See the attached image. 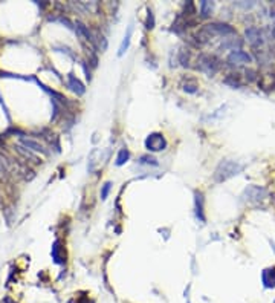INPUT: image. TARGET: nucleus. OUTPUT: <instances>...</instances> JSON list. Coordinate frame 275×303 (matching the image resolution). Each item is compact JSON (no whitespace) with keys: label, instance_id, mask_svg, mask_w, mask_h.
I'll return each instance as SVG.
<instances>
[{"label":"nucleus","instance_id":"f257e3e1","mask_svg":"<svg viewBox=\"0 0 275 303\" xmlns=\"http://www.w3.org/2000/svg\"><path fill=\"white\" fill-rule=\"evenodd\" d=\"M244 165L237 162V161H229V159H225L222 161L217 169H215L214 172V181L215 182H223L227 181L232 176H235V175H239L240 172H243Z\"/></svg>","mask_w":275,"mask_h":303},{"label":"nucleus","instance_id":"f03ea898","mask_svg":"<svg viewBox=\"0 0 275 303\" xmlns=\"http://www.w3.org/2000/svg\"><path fill=\"white\" fill-rule=\"evenodd\" d=\"M198 69H200L202 72L213 77L215 72L219 71V60L214 55L202 54L199 57V60H198Z\"/></svg>","mask_w":275,"mask_h":303},{"label":"nucleus","instance_id":"7ed1b4c3","mask_svg":"<svg viewBox=\"0 0 275 303\" xmlns=\"http://www.w3.org/2000/svg\"><path fill=\"white\" fill-rule=\"evenodd\" d=\"M202 31L208 35V38H211L213 35H223V37H227V35H231V34H235V29L227 23H210V25H206Z\"/></svg>","mask_w":275,"mask_h":303},{"label":"nucleus","instance_id":"20e7f679","mask_svg":"<svg viewBox=\"0 0 275 303\" xmlns=\"http://www.w3.org/2000/svg\"><path fill=\"white\" fill-rule=\"evenodd\" d=\"M145 147L150 152H161L167 147V141L162 133H152L147 136L145 140Z\"/></svg>","mask_w":275,"mask_h":303},{"label":"nucleus","instance_id":"39448f33","mask_svg":"<svg viewBox=\"0 0 275 303\" xmlns=\"http://www.w3.org/2000/svg\"><path fill=\"white\" fill-rule=\"evenodd\" d=\"M266 196H268L266 189L259 187V185H251V187L244 190V198H246V201H249V202H260Z\"/></svg>","mask_w":275,"mask_h":303},{"label":"nucleus","instance_id":"423d86ee","mask_svg":"<svg viewBox=\"0 0 275 303\" xmlns=\"http://www.w3.org/2000/svg\"><path fill=\"white\" fill-rule=\"evenodd\" d=\"M252 62V57L244 52V51H240V49H234L229 55H228V63L229 64H237V66H242V64H249Z\"/></svg>","mask_w":275,"mask_h":303},{"label":"nucleus","instance_id":"0eeeda50","mask_svg":"<svg viewBox=\"0 0 275 303\" xmlns=\"http://www.w3.org/2000/svg\"><path fill=\"white\" fill-rule=\"evenodd\" d=\"M244 35H246L248 42L254 48H259V46H261L264 43V35H263V32L260 31L259 28H255V26L246 28V31H244Z\"/></svg>","mask_w":275,"mask_h":303},{"label":"nucleus","instance_id":"6e6552de","mask_svg":"<svg viewBox=\"0 0 275 303\" xmlns=\"http://www.w3.org/2000/svg\"><path fill=\"white\" fill-rule=\"evenodd\" d=\"M263 285L266 288H275V267H269L261 272Z\"/></svg>","mask_w":275,"mask_h":303},{"label":"nucleus","instance_id":"1a4fd4ad","mask_svg":"<svg viewBox=\"0 0 275 303\" xmlns=\"http://www.w3.org/2000/svg\"><path fill=\"white\" fill-rule=\"evenodd\" d=\"M69 87H71V89L78 95H83L86 92V87L83 86V83L78 80V78H75L72 74L69 75Z\"/></svg>","mask_w":275,"mask_h":303},{"label":"nucleus","instance_id":"9d476101","mask_svg":"<svg viewBox=\"0 0 275 303\" xmlns=\"http://www.w3.org/2000/svg\"><path fill=\"white\" fill-rule=\"evenodd\" d=\"M194 196H196V214H198V218L202 222H205V214H203V194L200 191H196Z\"/></svg>","mask_w":275,"mask_h":303},{"label":"nucleus","instance_id":"9b49d317","mask_svg":"<svg viewBox=\"0 0 275 303\" xmlns=\"http://www.w3.org/2000/svg\"><path fill=\"white\" fill-rule=\"evenodd\" d=\"M61 247H60V240H55L54 242V247H52V257L55 260V263H64V256H61Z\"/></svg>","mask_w":275,"mask_h":303},{"label":"nucleus","instance_id":"f8f14e48","mask_svg":"<svg viewBox=\"0 0 275 303\" xmlns=\"http://www.w3.org/2000/svg\"><path fill=\"white\" fill-rule=\"evenodd\" d=\"M76 31L80 32L86 40H89V42H93V37H92V34H91V31H89V28H87L84 23H81V22H76Z\"/></svg>","mask_w":275,"mask_h":303},{"label":"nucleus","instance_id":"ddd939ff","mask_svg":"<svg viewBox=\"0 0 275 303\" xmlns=\"http://www.w3.org/2000/svg\"><path fill=\"white\" fill-rule=\"evenodd\" d=\"M22 143L26 145L28 149H32V150H35V152H42V153H46V150H45V147L42 144H38L37 141H32V140H26V138H22Z\"/></svg>","mask_w":275,"mask_h":303},{"label":"nucleus","instance_id":"4468645a","mask_svg":"<svg viewBox=\"0 0 275 303\" xmlns=\"http://www.w3.org/2000/svg\"><path fill=\"white\" fill-rule=\"evenodd\" d=\"M132 26L127 29V34H125V37H124V40H122V43H121V48H120V55H122L125 51H127V48H129V45H130V37H132Z\"/></svg>","mask_w":275,"mask_h":303},{"label":"nucleus","instance_id":"2eb2a0df","mask_svg":"<svg viewBox=\"0 0 275 303\" xmlns=\"http://www.w3.org/2000/svg\"><path fill=\"white\" fill-rule=\"evenodd\" d=\"M213 11V3L211 2H206V0H203V2H200V16L202 17H208Z\"/></svg>","mask_w":275,"mask_h":303},{"label":"nucleus","instance_id":"dca6fc26","mask_svg":"<svg viewBox=\"0 0 275 303\" xmlns=\"http://www.w3.org/2000/svg\"><path fill=\"white\" fill-rule=\"evenodd\" d=\"M127 159H129V150L121 149L120 155H118V158H116V165H122Z\"/></svg>","mask_w":275,"mask_h":303},{"label":"nucleus","instance_id":"f3484780","mask_svg":"<svg viewBox=\"0 0 275 303\" xmlns=\"http://www.w3.org/2000/svg\"><path fill=\"white\" fill-rule=\"evenodd\" d=\"M225 83L232 86V87H240V81H239V78H235V75H229L228 78H225Z\"/></svg>","mask_w":275,"mask_h":303},{"label":"nucleus","instance_id":"a211bd4d","mask_svg":"<svg viewBox=\"0 0 275 303\" xmlns=\"http://www.w3.org/2000/svg\"><path fill=\"white\" fill-rule=\"evenodd\" d=\"M183 91L188 92V94H196V92H198V84H196V83H185L183 84Z\"/></svg>","mask_w":275,"mask_h":303},{"label":"nucleus","instance_id":"6ab92c4d","mask_svg":"<svg viewBox=\"0 0 275 303\" xmlns=\"http://www.w3.org/2000/svg\"><path fill=\"white\" fill-rule=\"evenodd\" d=\"M110 189H112V182H106V184L103 185V190H101V199H106V198H107V194H109Z\"/></svg>","mask_w":275,"mask_h":303},{"label":"nucleus","instance_id":"aec40b11","mask_svg":"<svg viewBox=\"0 0 275 303\" xmlns=\"http://www.w3.org/2000/svg\"><path fill=\"white\" fill-rule=\"evenodd\" d=\"M141 164H152V165H158V161H156L153 156H142L139 159Z\"/></svg>","mask_w":275,"mask_h":303},{"label":"nucleus","instance_id":"412c9836","mask_svg":"<svg viewBox=\"0 0 275 303\" xmlns=\"http://www.w3.org/2000/svg\"><path fill=\"white\" fill-rule=\"evenodd\" d=\"M69 303H93L89 297H76V299H72Z\"/></svg>","mask_w":275,"mask_h":303},{"label":"nucleus","instance_id":"4be33fe9","mask_svg":"<svg viewBox=\"0 0 275 303\" xmlns=\"http://www.w3.org/2000/svg\"><path fill=\"white\" fill-rule=\"evenodd\" d=\"M179 62L183 64V66H186L188 64V54H186L185 51H181V57H179Z\"/></svg>","mask_w":275,"mask_h":303},{"label":"nucleus","instance_id":"5701e85b","mask_svg":"<svg viewBox=\"0 0 275 303\" xmlns=\"http://www.w3.org/2000/svg\"><path fill=\"white\" fill-rule=\"evenodd\" d=\"M153 25H154V17H153V13H152V11H149V17H147V28L152 29V28H153Z\"/></svg>","mask_w":275,"mask_h":303},{"label":"nucleus","instance_id":"b1692460","mask_svg":"<svg viewBox=\"0 0 275 303\" xmlns=\"http://www.w3.org/2000/svg\"><path fill=\"white\" fill-rule=\"evenodd\" d=\"M3 303H15V302H14L13 299H9V297H6V299L3 300Z\"/></svg>","mask_w":275,"mask_h":303},{"label":"nucleus","instance_id":"393cba45","mask_svg":"<svg viewBox=\"0 0 275 303\" xmlns=\"http://www.w3.org/2000/svg\"><path fill=\"white\" fill-rule=\"evenodd\" d=\"M272 35H274V37H275V25H274V26H272Z\"/></svg>","mask_w":275,"mask_h":303},{"label":"nucleus","instance_id":"a878e982","mask_svg":"<svg viewBox=\"0 0 275 303\" xmlns=\"http://www.w3.org/2000/svg\"><path fill=\"white\" fill-rule=\"evenodd\" d=\"M0 172H2V165H0Z\"/></svg>","mask_w":275,"mask_h":303}]
</instances>
